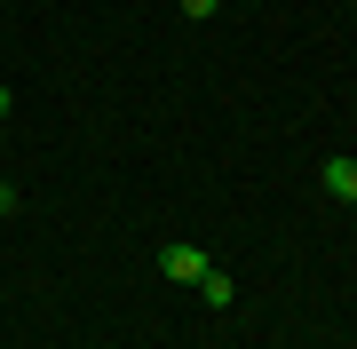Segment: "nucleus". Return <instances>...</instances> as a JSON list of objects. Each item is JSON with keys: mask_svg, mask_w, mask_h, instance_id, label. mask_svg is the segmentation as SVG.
I'll use <instances>...</instances> for the list:
<instances>
[{"mask_svg": "<svg viewBox=\"0 0 357 349\" xmlns=\"http://www.w3.org/2000/svg\"><path fill=\"white\" fill-rule=\"evenodd\" d=\"M159 270H167V278H175V286H199L206 270H215V262H206V254H199V246H191V238H175V246H159Z\"/></svg>", "mask_w": 357, "mask_h": 349, "instance_id": "obj_1", "label": "nucleus"}, {"mask_svg": "<svg viewBox=\"0 0 357 349\" xmlns=\"http://www.w3.org/2000/svg\"><path fill=\"white\" fill-rule=\"evenodd\" d=\"M318 175H326V191L342 199V207H357V159H326Z\"/></svg>", "mask_w": 357, "mask_h": 349, "instance_id": "obj_2", "label": "nucleus"}, {"mask_svg": "<svg viewBox=\"0 0 357 349\" xmlns=\"http://www.w3.org/2000/svg\"><path fill=\"white\" fill-rule=\"evenodd\" d=\"M199 302H206V310H230V302H238V286H230V270H206V278H199Z\"/></svg>", "mask_w": 357, "mask_h": 349, "instance_id": "obj_3", "label": "nucleus"}, {"mask_svg": "<svg viewBox=\"0 0 357 349\" xmlns=\"http://www.w3.org/2000/svg\"><path fill=\"white\" fill-rule=\"evenodd\" d=\"M215 8H222V0H183V16H191V24H206Z\"/></svg>", "mask_w": 357, "mask_h": 349, "instance_id": "obj_4", "label": "nucleus"}, {"mask_svg": "<svg viewBox=\"0 0 357 349\" xmlns=\"http://www.w3.org/2000/svg\"><path fill=\"white\" fill-rule=\"evenodd\" d=\"M16 215V183H0V222H8Z\"/></svg>", "mask_w": 357, "mask_h": 349, "instance_id": "obj_5", "label": "nucleus"}, {"mask_svg": "<svg viewBox=\"0 0 357 349\" xmlns=\"http://www.w3.org/2000/svg\"><path fill=\"white\" fill-rule=\"evenodd\" d=\"M0 119H8V79H0Z\"/></svg>", "mask_w": 357, "mask_h": 349, "instance_id": "obj_6", "label": "nucleus"}, {"mask_svg": "<svg viewBox=\"0 0 357 349\" xmlns=\"http://www.w3.org/2000/svg\"><path fill=\"white\" fill-rule=\"evenodd\" d=\"M349 16H357V0H349Z\"/></svg>", "mask_w": 357, "mask_h": 349, "instance_id": "obj_7", "label": "nucleus"}]
</instances>
